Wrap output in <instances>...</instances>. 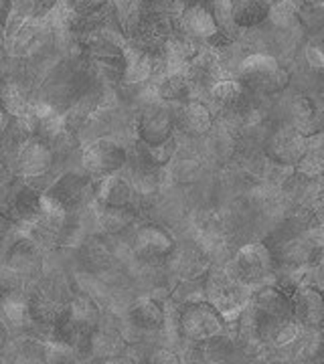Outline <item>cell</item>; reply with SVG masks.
I'll return each mask as SVG.
<instances>
[{
  "label": "cell",
  "mask_w": 324,
  "mask_h": 364,
  "mask_svg": "<svg viewBox=\"0 0 324 364\" xmlns=\"http://www.w3.org/2000/svg\"><path fill=\"white\" fill-rule=\"evenodd\" d=\"M100 306L85 294L71 296L59 322L53 326L51 342H59L73 352H91V340L100 328Z\"/></svg>",
  "instance_id": "6da1fadb"
},
{
  "label": "cell",
  "mask_w": 324,
  "mask_h": 364,
  "mask_svg": "<svg viewBox=\"0 0 324 364\" xmlns=\"http://www.w3.org/2000/svg\"><path fill=\"white\" fill-rule=\"evenodd\" d=\"M41 198L61 213H79L95 198V181L83 170H69L59 174Z\"/></svg>",
  "instance_id": "7a4b0ae2"
},
{
  "label": "cell",
  "mask_w": 324,
  "mask_h": 364,
  "mask_svg": "<svg viewBox=\"0 0 324 364\" xmlns=\"http://www.w3.org/2000/svg\"><path fill=\"white\" fill-rule=\"evenodd\" d=\"M239 81L259 95H273L288 87L290 73L268 53H251L239 63Z\"/></svg>",
  "instance_id": "3957f363"
},
{
  "label": "cell",
  "mask_w": 324,
  "mask_h": 364,
  "mask_svg": "<svg viewBox=\"0 0 324 364\" xmlns=\"http://www.w3.org/2000/svg\"><path fill=\"white\" fill-rule=\"evenodd\" d=\"M41 210V193L23 176H14L0 186V219L28 227L39 217Z\"/></svg>",
  "instance_id": "277c9868"
},
{
  "label": "cell",
  "mask_w": 324,
  "mask_h": 364,
  "mask_svg": "<svg viewBox=\"0 0 324 364\" xmlns=\"http://www.w3.org/2000/svg\"><path fill=\"white\" fill-rule=\"evenodd\" d=\"M227 324L229 322L223 318V314L213 304H209L207 299L187 304L179 316V330H181L182 338L194 344L225 334Z\"/></svg>",
  "instance_id": "5b68a950"
},
{
  "label": "cell",
  "mask_w": 324,
  "mask_h": 364,
  "mask_svg": "<svg viewBox=\"0 0 324 364\" xmlns=\"http://www.w3.org/2000/svg\"><path fill=\"white\" fill-rule=\"evenodd\" d=\"M128 152L114 140H95L81 152V168L88 172L93 181L116 174L126 166Z\"/></svg>",
  "instance_id": "8992f818"
},
{
  "label": "cell",
  "mask_w": 324,
  "mask_h": 364,
  "mask_svg": "<svg viewBox=\"0 0 324 364\" xmlns=\"http://www.w3.org/2000/svg\"><path fill=\"white\" fill-rule=\"evenodd\" d=\"M235 277L244 286L259 284L270 277L276 267L272 249L266 243H247L237 251L234 261Z\"/></svg>",
  "instance_id": "52a82bcc"
},
{
  "label": "cell",
  "mask_w": 324,
  "mask_h": 364,
  "mask_svg": "<svg viewBox=\"0 0 324 364\" xmlns=\"http://www.w3.org/2000/svg\"><path fill=\"white\" fill-rule=\"evenodd\" d=\"M308 150V136L296 130L292 124H284L268 136L263 144V152L276 164L294 166Z\"/></svg>",
  "instance_id": "ba28073f"
},
{
  "label": "cell",
  "mask_w": 324,
  "mask_h": 364,
  "mask_svg": "<svg viewBox=\"0 0 324 364\" xmlns=\"http://www.w3.org/2000/svg\"><path fill=\"white\" fill-rule=\"evenodd\" d=\"M179 25L187 37L199 41V43H215V39L221 37V28L217 25L215 13L211 9V2L187 0L181 16H179Z\"/></svg>",
  "instance_id": "9c48e42d"
},
{
  "label": "cell",
  "mask_w": 324,
  "mask_h": 364,
  "mask_svg": "<svg viewBox=\"0 0 324 364\" xmlns=\"http://www.w3.org/2000/svg\"><path fill=\"white\" fill-rule=\"evenodd\" d=\"M244 284L234 282L225 273H211L207 282L209 304H213L227 322L244 312Z\"/></svg>",
  "instance_id": "30bf717a"
},
{
  "label": "cell",
  "mask_w": 324,
  "mask_h": 364,
  "mask_svg": "<svg viewBox=\"0 0 324 364\" xmlns=\"http://www.w3.org/2000/svg\"><path fill=\"white\" fill-rule=\"evenodd\" d=\"M14 162H16V176L23 178H33L53 170L55 156L49 144L39 136H31L28 140L21 144L14 152Z\"/></svg>",
  "instance_id": "8fae6325"
},
{
  "label": "cell",
  "mask_w": 324,
  "mask_h": 364,
  "mask_svg": "<svg viewBox=\"0 0 324 364\" xmlns=\"http://www.w3.org/2000/svg\"><path fill=\"white\" fill-rule=\"evenodd\" d=\"M174 33V21L164 16V14L144 13L138 18V25L134 28V45L142 51L156 55L162 51V47L167 45L170 35Z\"/></svg>",
  "instance_id": "7c38bea8"
},
{
  "label": "cell",
  "mask_w": 324,
  "mask_h": 364,
  "mask_svg": "<svg viewBox=\"0 0 324 364\" xmlns=\"http://www.w3.org/2000/svg\"><path fill=\"white\" fill-rule=\"evenodd\" d=\"M174 119L169 107L160 104H150L144 107L138 116L136 134L138 142L144 144H162L172 138Z\"/></svg>",
  "instance_id": "4fadbf2b"
},
{
  "label": "cell",
  "mask_w": 324,
  "mask_h": 364,
  "mask_svg": "<svg viewBox=\"0 0 324 364\" xmlns=\"http://www.w3.org/2000/svg\"><path fill=\"white\" fill-rule=\"evenodd\" d=\"M174 251L172 235L158 225H144L134 235V253L142 261H162Z\"/></svg>",
  "instance_id": "5bb4252c"
},
{
  "label": "cell",
  "mask_w": 324,
  "mask_h": 364,
  "mask_svg": "<svg viewBox=\"0 0 324 364\" xmlns=\"http://www.w3.org/2000/svg\"><path fill=\"white\" fill-rule=\"evenodd\" d=\"M292 299V312L294 320L300 326L316 328L323 322L324 316V301L320 291L312 286H296L290 294Z\"/></svg>",
  "instance_id": "9a60e30c"
},
{
  "label": "cell",
  "mask_w": 324,
  "mask_h": 364,
  "mask_svg": "<svg viewBox=\"0 0 324 364\" xmlns=\"http://www.w3.org/2000/svg\"><path fill=\"white\" fill-rule=\"evenodd\" d=\"M65 304L49 296L47 291H43L37 287L35 291L28 294L26 299V316H28V324L49 330L51 332L53 326L59 322L61 314H63Z\"/></svg>",
  "instance_id": "2e32d148"
},
{
  "label": "cell",
  "mask_w": 324,
  "mask_h": 364,
  "mask_svg": "<svg viewBox=\"0 0 324 364\" xmlns=\"http://www.w3.org/2000/svg\"><path fill=\"white\" fill-rule=\"evenodd\" d=\"M294 287H259V291H256L254 299H251V310L258 314H266V316H273V318H294L292 299H290V294Z\"/></svg>",
  "instance_id": "e0dca14e"
},
{
  "label": "cell",
  "mask_w": 324,
  "mask_h": 364,
  "mask_svg": "<svg viewBox=\"0 0 324 364\" xmlns=\"http://www.w3.org/2000/svg\"><path fill=\"white\" fill-rule=\"evenodd\" d=\"M174 126H179L184 134L201 136L213 126V114L207 105L199 100H187L177 107V114H172Z\"/></svg>",
  "instance_id": "ac0fdd59"
},
{
  "label": "cell",
  "mask_w": 324,
  "mask_h": 364,
  "mask_svg": "<svg viewBox=\"0 0 324 364\" xmlns=\"http://www.w3.org/2000/svg\"><path fill=\"white\" fill-rule=\"evenodd\" d=\"M6 265H11L13 269L25 275L26 279L33 275H39L41 267H43V259H41L39 245L31 239V237H21L16 239L9 253H6Z\"/></svg>",
  "instance_id": "d6986e66"
},
{
  "label": "cell",
  "mask_w": 324,
  "mask_h": 364,
  "mask_svg": "<svg viewBox=\"0 0 324 364\" xmlns=\"http://www.w3.org/2000/svg\"><path fill=\"white\" fill-rule=\"evenodd\" d=\"M95 198L102 203V207L132 208L136 191L128 181L120 178L116 174H110L105 178H100L95 184Z\"/></svg>",
  "instance_id": "ffe728a7"
},
{
  "label": "cell",
  "mask_w": 324,
  "mask_h": 364,
  "mask_svg": "<svg viewBox=\"0 0 324 364\" xmlns=\"http://www.w3.org/2000/svg\"><path fill=\"white\" fill-rule=\"evenodd\" d=\"M122 59H124V73L122 81L126 85H140L152 79V55L138 49L134 43H126L122 47Z\"/></svg>",
  "instance_id": "44dd1931"
},
{
  "label": "cell",
  "mask_w": 324,
  "mask_h": 364,
  "mask_svg": "<svg viewBox=\"0 0 324 364\" xmlns=\"http://www.w3.org/2000/svg\"><path fill=\"white\" fill-rule=\"evenodd\" d=\"M128 320L142 332H158L164 326V308L156 299L142 298L130 308Z\"/></svg>",
  "instance_id": "7402d4cb"
},
{
  "label": "cell",
  "mask_w": 324,
  "mask_h": 364,
  "mask_svg": "<svg viewBox=\"0 0 324 364\" xmlns=\"http://www.w3.org/2000/svg\"><path fill=\"white\" fill-rule=\"evenodd\" d=\"M246 87L239 79L223 77L219 79L211 90H209V100L217 109L223 112H231L237 109L239 105L246 102Z\"/></svg>",
  "instance_id": "603a6c76"
},
{
  "label": "cell",
  "mask_w": 324,
  "mask_h": 364,
  "mask_svg": "<svg viewBox=\"0 0 324 364\" xmlns=\"http://www.w3.org/2000/svg\"><path fill=\"white\" fill-rule=\"evenodd\" d=\"M231 2V21L235 26L251 28L266 21L268 4L263 0H229Z\"/></svg>",
  "instance_id": "cb8c5ba5"
},
{
  "label": "cell",
  "mask_w": 324,
  "mask_h": 364,
  "mask_svg": "<svg viewBox=\"0 0 324 364\" xmlns=\"http://www.w3.org/2000/svg\"><path fill=\"white\" fill-rule=\"evenodd\" d=\"M177 152V144L174 138H170L162 144H136V154H138V162H142V166L146 170L162 168L167 162H170V158L174 156Z\"/></svg>",
  "instance_id": "d4e9b609"
},
{
  "label": "cell",
  "mask_w": 324,
  "mask_h": 364,
  "mask_svg": "<svg viewBox=\"0 0 324 364\" xmlns=\"http://www.w3.org/2000/svg\"><path fill=\"white\" fill-rule=\"evenodd\" d=\"M292 126L300 130L304 136H314L320 134V122L316 116V109L308 97H298L292 104Z\"/></svg>",
  "instance_id": "484cf974"
},
{
  "label": "cell",
  "mask_w": 324,
  "mask_h": 364,
  "mask_svg": "<svg viewBox=\"0 0 324 364\" xmlns=\"http://www.w3.org/2000/svg\"><path fill=\"white\" fill-rule=\"evenodd\" d=\"M156 93L160 100H167V102H187V100H193V91L189 87V81L184 77V73H174V75H164L158 81V87Z\"/></svg>",
  "instance_id": "4316f807"
},
{
  "label": "cell",
  "mask_w": 324,
  "mask_h": 364,
  "mask_svg": "<svg viewBox=\"0 0 324 364\" xmlns=\"http://www.w3.org/2000/svg\"><path fill=\"white\" fill-rule=\"evenodd\" d=\"M26 282L28 279L25 275H21L11 265H6V263L0 265V298L2 299L21 298L25 294Z\"/></svg>",
  "instance_id": "83f0119b"
},
{
  "label": "cell",
  "mask_w": 324,
  "mask_h": 364,
  "mask_svg": "<svg viewBox=\"0 0 324 364\" xmlns=\"http://www.w3.org/2000/svg\"><path fill=\"white\" fill-rule=\"evenodd\" d=\"M298 18V4L296 0H278L268 9L266 21H270L278 28H290Z\"/></svg>",
  "instance_id": "f1b7e54d"
},
{
  "label": "cell",
  "mask_w": 324,
  "mask_h": 364,
  "mask_svg": "<svg viewBox=\"0 0 324 364\" xmlns=\"http://www.w3.org/2000/svg\"><path fill=\"white\" fill-rule=\"evenodd\" d=\"M132 223V208H112L104 207V213L100 215V225L105 233H122L128 229Z\"/></svg>",
  "instance_id": "f546056e"
},
{
  "label": "cell",
  "mask_w": 324,
  "mask_h": 364,
  "mask_svg": "<svg viewBox=\"0 0 324 364\" xmlns=\"http://www.w3.org/2000/svg\"><path fill=\"white\" fill-rule=\"evenodd\" d=\"M65 4L75 18L91 21L104 13L110 6V0H65Z\"/></svg>",
  "instance_id": "4dcf8cb0"
},
{
  "label": "cell",
  "mask_w": 324,
  "mask_h": 364,
  "mask_svg": "<svg viewBox=\"0 0 324 364\" xmlns=\"http://www.w3.org/2000/svg\"><path fill=\"white\" fill-rule=\"evenodd\" d=\"M306 61H308V65H310L312 69H323V51H320L316 45H308V47H306Z\"/></svg>",
  "instance_id": "1f68e13d"
},
{
  "label": "cell",
  "mask_w": 324,
  "mask_h": 364,
  "mask_svg": "<svg viewBox=\"0 0 324 364\" xmlns=\"http://www.w3.org/2000/svg\"><path fill=\"white\" fill-rule=\"evenodd\" d=\"M148 360H150V363H169V364L181 363V358L169 350H155L152 354H150V358H148Z\"/></svg>",
  "instance_id": "d6a6232c"
},
{
  "label": "cell",
  "mask_w": 324,
  "mask_h": 364,
  "mask_svg": "<svg viewBox=\"0 0 324 364\" xmlns=\"http://www.w3.org/2000/svg\"><path fill=\"white\" fill-rule=\"evenodd\" d=\"M6 344H9V330H6V326L0 322V350H2Z\"/></svg>",
  "instance_id": "836d02e7"
},
{
  "label": "cell",
  "mask_w": 324,
  "mask_h": 364,
  "mask_svg": "<svg viewBox=\"0 0 324 364\" xmlns=\"http://www.w3.org/2000/svg\"><path fill=\"white\" fill-rule=\"evenodd\" d=\"M0 43H4V26L0 23Z\"/></svg>",
  "instance_id": "e575fe53"
},
{
  "label": "cell",
  "mask_w": 324,
  "mask_h": 364,
  "mask_svg": "<svg viewBox=\"0 0 324 364\" xmlns=\"http://www.w3.org/2000/svg\"><path fill=\"white\" fill-rule=\"evenodd\" d=\"M6 174V168H4V164L0 162V176H4Z\"/></svg>",
  "instance_id": "d590c367"
},
{
  "label": "cell",
  "mask_w": 324,
  "mask_h": 364,
  "mask_svg": "<svg viewBox=\"0 0 324 364\" xmlns=\"http://www.w3.org/2000/svg\"><path fill=\"white\" fill-rule=\"evenodd\" d=\"M203 2H215V0H203Z\"/></svg>",
  "instance_id": "8d00e7d4"
}]
</instances>
